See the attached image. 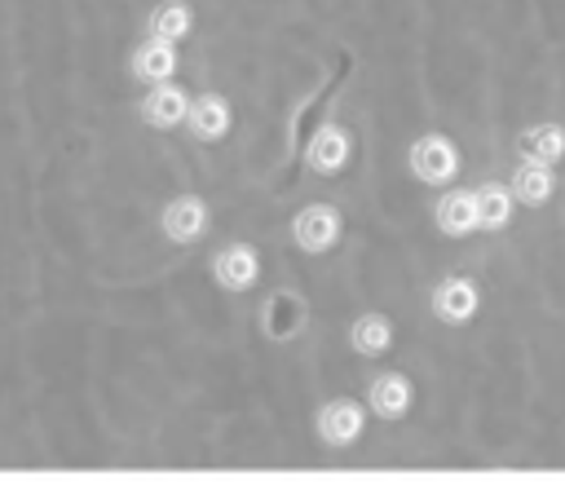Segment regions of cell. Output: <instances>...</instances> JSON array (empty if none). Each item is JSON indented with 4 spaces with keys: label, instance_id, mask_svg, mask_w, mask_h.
Returning a JSON list of instances; mask_svg holds the SVG:
<instances>
[{
    "label": "cell",
    "instance_id": "obj_1",
    "mask_svg": "<svg viewBox=\"0 0 565 490\" xmlns=\"http://www.w3.org/2000/svg\"><path fill=\"white\" fill-rule=\"evenodd\" d=\"M459 146L446 137V132H419L411 146H406V168H411V177L415 181H424V185H446V181H455V172H459Z\"/></svg>",
    "mask_w": 565,
    "mask_h": 490
},
{
    "label": "cell",
    "instance_id": "obj_2",
    "mask_svg": "<svg viewBox=\"0 0 565 490\" xmlns=\"http://www.w3.org/2000/svg\"><path fill=\"white\" fill-rule=\"evenodd\" d=\"M340 234H344V216H340L335 203H305V207L291 216V238H296V247L309 252V256L331 252V247L340 243Z\"/></svg>",
    "mask_w": 565,
    "mask_h": 490
},
{
    "label": "cell",
    "instance_id": "obj_3",
    "mask_svg": "<svg viewBox=\"0 0 565 490\" xmlns=\"http://www.w3.org/2000/svg\"><path fill=\"white\" fill-rule=\"evenodd\" d=\"M313 433H318L322 446L344 450L366 433V406L353 402V397H331V402H322L313 411Z\"/></svg>",
    "mask_w": 565,
    "mask_h": 490
},
{
    "label": "cell",
    "instance_id": "obj_4",
    "mask_svg": "<svg viewBox=\"0 0 565 490\" xmlns=\"http://www.w3.org/2000/svg\"><path fill=\"white\" fill-rule=\"evenodd\" d=\"M207 225H212V216H207V203L199 199V194H172L163 207H159V234L168 238V243H177V247H190V243H199L203 234H207Z\"/></svg>",
    "mask_w": 565,
    "mask_h": 490
},
{
    "label": "cell",
    "instance_id": "obj_5",
    "mask_svg": "<svg viewBox=\"0 0 565 490\" xmlns=\"http://www.w3.org/2000/svg\"><path fill=\"white\" fill-rule=\"evenodd\" d=\"M428 309H433V318L446 322V327L472 322L477 309H481V287H477V278H468V274H446V278L433 287Z\"/></svg>",
    "mask_w": 565,
    "mask_h": 490
},
{
    "label": "cell",
    "instance_id": "obj_6",
    "mask_svg": "<svg viewBox=\"0 0 565 490\" xmlns=\"http://www.w3.org/2000/svg\"><path fill=\"white\" fill-rule=\"evenodd\" d=\"M260 335L265 340H296L300 331H305V322H309V305H305V296L300 291H291V287H274L269 296H265V305H260Z\"/></svg>",
    "mask_w": 565,
    "mask_h": 490
},
{
    "label": "cell",
    "instance_id": "obj_7",
    "mask_svg": "<svg viewBox=\"0 0 565 490\" xmlns=\"http://www.w3.org/2000/svg\"><path fill=\"white\" fill-rule=\"evenodd\" d=\"M137 115H141V124L154 128V132L181 128L185 115H190V93H185L181 84H172V79H163V84H146V97L137 102Z\"/></svg>",
    "mask_w": 565,
    "mask_h": 490
},
{
    "label": "cell",
    "instance_id": "obj_8",
    "mask_svg": "<svg viewBox=\"0 0 565 490\" xmlns=\"http://www.w3.org/2000/svg\"><path fill=\"white\" fill-rule=\"evenodd\" d=\"M207 274H212V283L221 291H247L260 278V256H256L252 243H225V247L212 252Z\"/></svg>",
    "mask_w": 565,
    "mask_h": 490
},
{
    "label": "cell",
    "instance_id": "obj_9",
    "mask_svg": "<svg viewBox=\"0 0 565 490\" xmlns=\"http://www.w3.org/2000/svg\"><path fill=\"white\" fill-rule=\"evenodd\" d=\"M353 159V132L344 128V124H322L313 137H309V146H305V163L318 172V177H335V172H344V163Z\"/></svg>",
    "mask_w": 565,
    "mask_h": 490
},
{
    "label": "cell",
    "instance_id": "obj_10",
    "mask_svg": "<svg viewBox=\"0 0 565 490\" xmlns=\"http://www.w3.org/2000/svg\"><path fill=\"white\" fill-rule=\"evenodd\" d=\"M366 406L380 419H402L415 406V384L406 371H380L366 380Z\"/></svg>",
    "mask_w": 565,
    "mask_h": 490
},
{
    "label": "cell",
    "instance_id": "obj_11",
    "mask_svg": "<svg viewBox=\"0 0 565 490\" xmlns=\"http://www.w3.org/2000/svg\"><path fill=\"white\" fill-rule=\"evenodd\" d=\"M230 124H234V110H230V97H225V93L207 88V93H199V97L190 102L185 128H190L194 141H221V137L230 132Z\"/></svg>",
    "mask_w": 565,
    "mask_h": 490
},
{
    "label": "cell",
    "instance_id": "obj_12",
    "mask_svg": "<svg viewBox=\"0 0 565 490\" xmlns=\"http://www.w3.org/2000/svg\"><path fill=\"white\" fill-rule=\"evenodd\" d=\"M177 44L172 40H159V35H146L132 53H128V71H132V79H141V84H163V79H172L177 75Z\"/></svg>",
    "mask_w": 565,
    "mask_h": 490
},
{
    "label": "cell",
    "instance_id": "obj_13",
    "mask_svg": "<svg viewBox=\"0 0 565 490\" xmlns=\"http://www.w3.org/2000/svg\"><path fill=\"white\" fill-rule=\"evenodd\" d=\"M516 155L556 168V163L565 159V124H561V119H539V124L521 128V137H516Z\"/></svg>",
    "mask_w": 565,
    "mask_h": 490
},
{
    "label": "cell",
    "instance_id": "obj_14",
    "mask_svg": "<svg viewBox=\"0 0 565 490\" xmlns=\"http://www.w3.org/2000/svg\"><path fill=\"white\" fill-rule=\"evenodd\" d=\"M433 225L446 238H468L477 230V190H450L433 207Z\"/></svg>",
    "mask_w": 565,
    "mask_h": 490
},
{
    "label": "cell",
    "instance_id": "obj_15",
    "mask_svg": "<svg viewBox=\"0 0 565 490\" xmlns=\"http://www.w3.org/2000/svg\"><path fill=\"white\" fill-rule=\"evenodd\" d=\"M388 344H393V318L388 313L366 309L349 322V349L358 358H380V353H388Z\"/></svg>",
    "mask_w": 565,
    "mask_h": 490
},
{
    "label": "cell",
    "instance_id": "obj_16",
    "mask_svg": "<svg viewBox=\"0 0 565 490\" xmlns=\"http://www.w3.org/2000/svg\"><path fill=\"white\" fill-rule=\"evenodd\" d=\"M512 199L525 203V207H543L552 194H556V172L552 163H534V159H521V168L512 172Z\"/></svg>",
    "mask_w": 565,
    "mask_h": 490
},
{
    "label": "cell",
    "instance_id": "obj_17",
    "mask_svg": "<svg viewBox=\"0 0 565 490\" xmlns=\"http://www.w3.org/2000/svg\"><path fill=\"white\" fill-rule=\"evenodd\" d=\"M194 26V13L185 0H159L150 13H146V35H159V40H185Z\"/></svg>",
    "mask_w": 565,
    "mask_h": 490
},
{
    "label": "cell",
    "instance_id": "obj_18",
    "mask_svg": "<svg viewBox=\"0 0 565 490\" xmlns=\"http://www.w3.org/2000/svg\"><path fill=\"white\" fill-rule=\"evenodd\" d=\"M508 221H512V190L503 181H486L477 190V230L499 234L508 230Z\"/></svg>",
    "mask_w": 565,
    "mask_h": 490
}]
</instances>
